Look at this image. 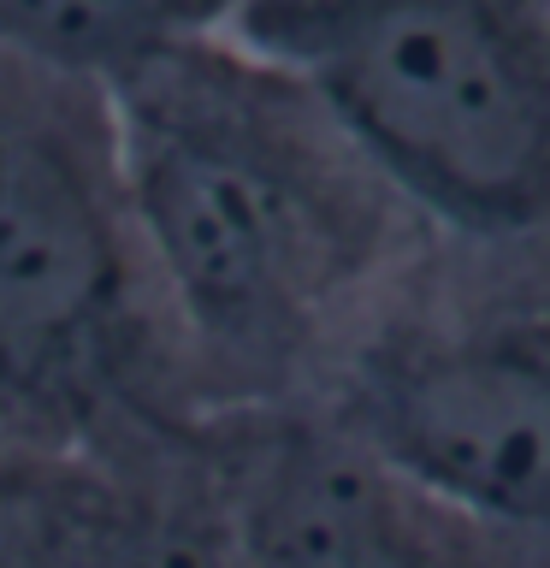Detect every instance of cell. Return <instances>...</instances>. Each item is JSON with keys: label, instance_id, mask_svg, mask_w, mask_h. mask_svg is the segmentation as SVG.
Returning a JSON list of instances; mask_svg holds the SVG:
<instances>
[{"label": "cell", "instance_id": "1", "mask_svg": "<svg viewBox=\"0 0 550 568\" xmlns=\"http://www.w3.org/2000/svg\"><path fill=\"white\" fill-rule=\"evenodd\" d=\"M106 101L195 408L314 403L438 225L308 83L225 30L142 60Z\"/></svg>", "mask_w": 550, "mask_h": 568}, {"label": "cell", "instance_id": "2", "mask_svg": "<svg viewBox=\"0 0 550 568\" xmlns=\"http://www.w3.org/2000/svg\"><path fill=\"white\" fill-rule=\"evenodd\" d=\"M195 426L124 202L113 101L0 48V433L124 462Z\"/></svg>", "mask_w": 550, "mask_h": 568}, {"label": "cell", "instance_id": "3", "mask_svg": "<svg viewBox=\"0 0 550 568\" xmlns=\"http://www.w3.org/2000/svg\"><path fill=\"white\" fill-rule=\"evenodd\" d=\"M225 36L308 83L456 237H550V0H237Z\"/></svg>", "mask_w": 550, "mask_h": 568}, {"label": "cell", "instance_id": "4", "mask_svg": "<svg viewBox=\"0 0 550 568\" xmlns=\"http://www.w3.org/2000/svg\"><path fill=\"white\" fill-rule=\"evenodd\" d=\"M314 408L461 515L550 545V237L438 231Z\"/></svg>", "mask_w": 550, "mask_h": 568}, {"label": "cell", "instance_id": "5", "mask_svg": "<svg viewBox=\"0 0 550 568\" xmlns=\"http://www.w3.org/2000/svg\"><path fill=\"white\" fill-rule=\"evenodd\" d=\"M195 450L243 568H527L539 550L444 504L314 403L202 415Z\"/></svg>", "mask_w": 550, "mask_h": 568}, {"label": "cell", "instance_id": "6", "mask_svg": "<svg viewBox=\"0 0 550 568\" xmlns=\"http://www.w3.org/2000/svg\"><path fill=\"white\" fill-rule=\"evenodd\" d=\"M231 7L237 0H0V48L106 89L154 53L225 30Z\"/></svg>", "mask_w": 550, "mask_h": 568}, {"label": "cell", "instance_id": "7", "mask_svg": "<svg viewBox=\"0 0 550 568\" xmlns=\"http://www.w3.org/2000/svg\"><path fill=\"white\" fill-rule=\"evenodd\" d=\"M195 433L166 450L113 462V515H106L95 568H243Z\"/></svg>", "mask_w": 550, "mask_h": 568}, {"label": "cell", "instance_id": "8", "mask_svg": "<svg viewBox=\"0 0 550 568\" xmlns=\"http://www.w3.org/2000/svg\"><path fill=\"white\" fill-rule=\"evenodd\" d=\"M113 462L0 433V568H95Z\"/></svg>", "mask_w": 550, "mask_h": 568}, {"label": "cell", "instance_id": "9", "mask_svg": "<svg viewBox=\"0 0 550 568\" xmlns=\"http://www.w3.org/2000/svg\"><path fill=\"white\" fill-rule=\"evenodd\" d=\"M527 568H550V545H539V550H532V562Z\"/></svg>", "mask_w": 550, "mask_h": 568}]
</instances>
